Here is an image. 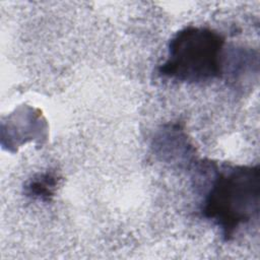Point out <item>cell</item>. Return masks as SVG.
<instances>
[{
	"label": "cell",
	"instance_id": "3957f363",
	"mask_svg": "<svg viewBox=\"0 0 260 260\" xmlns=\"http://www.w3.org/2000/svg\"><path fill=\"white\" fill-rule=\"evenodd\" d=\"M61 178L54 171H46L32 176L24 184L26 197L42 202H50L57 192Z\"/></svg>",
	"mask_w": 260,
	"mask_h": 260
},
{
	"label": "cell",
	"instance_id": "6da1fadb",
	"mask_svg": "<svg viewBox=\"0 0 260 260\" xmlns=\"http://www.w3.org/2000/svg\"><path fill=\"white\" fill-rule=\"evenodd\" d=\"M203 171L208 178L200 212L231 241L259 214V165L209 161L203 162Z\"/></svg>",
	"mask_w": 260,
	"mask_h": 260
},
{
	"label": "cell",
	"instance_id": "7a4b0ae2",
	"mask_svg": "<svg viewBox=\"0 0 260 260\" xmlns=\"http://www.w3.org/2000/svg\"><path fill=\"white\" fill-rule=\"evenodd\" d=\"M224 65L223 37L206 26L188 25L171 38L157 72L172 81L196 84L220 77Z\"/></svg>",
	"mask_w": 260,
	"mask_h": 260
}]
</instances>
